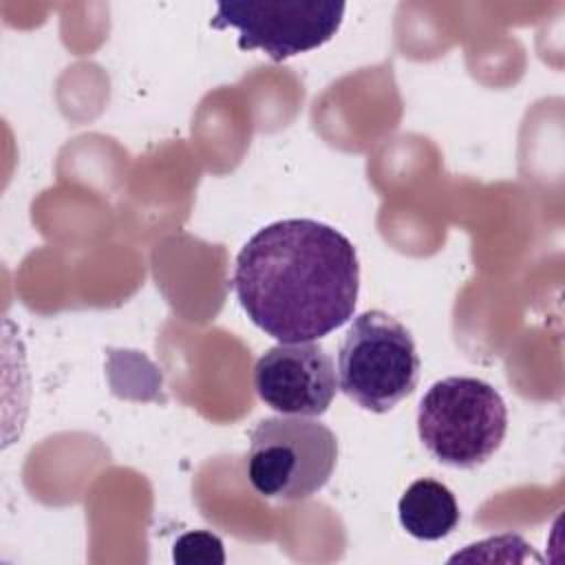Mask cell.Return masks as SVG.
<instances>
[{
    "label": "cell",
    "mask_w": 565,
    "mask_h": 565,
    "mask_svg": "<svg viewBox=\"0 0 565 565\" xmlns=\"http://www.w3.org/2000/svg\"><path fill=\"white\" fill-rule=\"evenodd\" d=\"M232 287L247 318L267 335L282 344L316 342L353 318L360 260L335 227L285 218L243 245Z\"/></svg>",
    "instance_id": "cell-1"
},
{
    "label": "cell",
    "mask_w": 565,
    "mask_h": 565,
    "mask_svg": "<svg viewBox=\"0 0 565 565\" xmlns=\"http://www.w3.org/2000/svg\"><path fill=\"white\" fill-rule=\"evenodd\" d=\"M508 408L501 393L468 375L435 382L417 408V435L433 459L472 470L486 463L503 444Z\"/></svg>",
    "instance_id": "cell-2"
},
{
    "label": "cell",
    "mask_w": 565,
    "mask_h": 565,
    "mask_svg": "<svg viewBox=\"0 0 565 565\" xmlns=\"http://www.w3.org/2000/svg\"><path fill=\"white\" fill-rule=\"evenodd\" d=\"M411 331L391 313L369 309L353 318L338 351V386L360 408L388 413L419 380Z\"/></svg>",
    "instance_id": "cell-3"
},
{
    "label": "cell",
    "mask_w": 565,
    "mask_h": 565,
    "mask_svg": "<svg viewBox=\"0 0 565 565\" xmlns=\"http://www.w3.org/2000/svg\"><path fill=\"white\" fill-rule=\"evenodd\" d=\"M335 461L338 439L329 426L313 417L280 415L252 428L245 472L260 497L294 503L320 492Z\"/></svg>",
    "instance_id": "cell-4"
},
{
    "label": "cell",
    "mask_w": 565,
    "mask_h": 565,
    "mask_svg": "<svg viewBox=\"0 0 565 565\" xmlns=\"http://www.w3.org/2000/svg\"><path fill=\"white\" fill-rule=\"evenodd\" d=\"M344 11L347 4L333 0H230L218 2L210 26L236 29L241 51L260 49L274 62H282L327 44L338 33Z\"/></svg>",
    "instance_id": "cell-5"
},
{
    "label": "cell",
    "mask_w": 565,
    "mask_h": 565,
    "mask_svg": "<svg viewBox=\"0 0 565 565\" xmlns=\"http://www.w3.org/2000/svg\"><path fill=\"white\" fill-rule=\"evenodd\" d=\"M254 388L265 406L280 415L320 417L335 397L338 375L331 355L318 342H280L258 358Z\"/></svg>",
    "instance_id": "cell-6"
},
{
    "label": "cell",
    "mask_w": 565,
    "mask_h": 565,
    "mask_svg": "<svg viewBox=\"0 0 565 565\" xmlns=\"http://www.w3.org/2000/svg\"><path fill=\"white\" fill-rule=\"evenodd\" d=\"M402 527L419 541H439L459 525V505L437 479L413 481L397 503Z\"/></svg>",
    "instance_id": "cell-7"
},
{
    "label": "cell",
    "mask_w": 565,
    "mask_h": 565,
    "mask_svg": "<svg viewBox=\"0 0 565 565\" xmlns=\"http://www.w3.org/2000/svg\"><path fill=\"white\" fill-rule=\"evenodd\" d=\"M172 558L181 565H223V541L205 530L185 532L174 541Z\"/></svg>",
    "instance_id": "cell-8"
}]
</instances>
